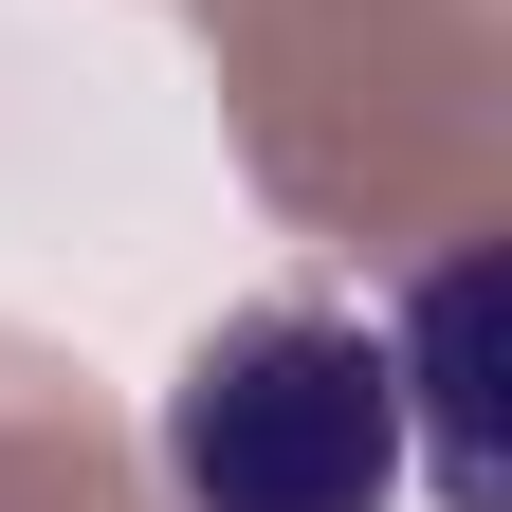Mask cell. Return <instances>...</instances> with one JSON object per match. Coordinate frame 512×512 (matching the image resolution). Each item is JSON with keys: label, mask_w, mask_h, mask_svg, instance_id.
Returning <instances> with one entry per match:
<instances>
[{"label": "cell", "mask_w": 512, "mask_h": 512, "mask_svg": "<svg viewBox=\"0 0 512 512\" xmlns=\"http://www.w3.org/2000/svg\"><path fill=\"white\" fill-rule=\"evenodd\" d=\"M165 494L183 512H403V384L384 330L330 293L220 311L165 384Z\"/></svg>", "instance_id": "obj_1"}, {"label": "cell", "mask_w": 512, "mask_h": 512, "mask_svg": "<svg viewBox=\"0 0 512 512\" xmlns=\"http://www.w3.org/2000/svg\"><path fill=\"white\" fill-rule=\"evenodd\" d=\"M384 384H403V494L494 512V256H439L384 330Z\"/></svg>", "instance_id": "obj_2"}]
</instances>
